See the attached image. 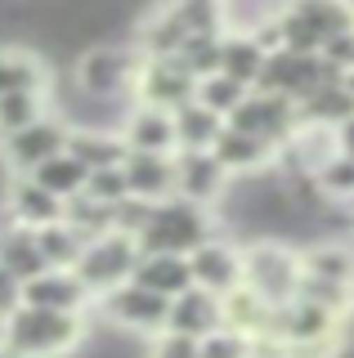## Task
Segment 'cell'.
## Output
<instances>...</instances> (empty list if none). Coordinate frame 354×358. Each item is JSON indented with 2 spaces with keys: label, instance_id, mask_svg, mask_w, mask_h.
<instances>
[{
  "label": "cell",
  "instance_id": "bcb514c9",
  "mask_svg": "<svg viewBox=\"0 0 354 358\" xmlns=\"http://www.w3.org/2000/svg\"><path fill=\"white\" fill-rule=\"evenodd\" d=\"M5 341H9V318L0 313V350H5Z\"/></svg>",
  "mask_w": 354,
  "mask_h": 358
},
{
  "label": "cell",
  "instance_id": "7c38bea8",
  "mask_svg": "<svg viewBox=\"0 0 354 358\" xmlns=\"http://www.w3.org/2000/svg\"><path fill=\"white\" fill-rule=\"evenodd\" d=\"M193 260V282L215 291V296H229V291H238L247 282V260H242V242L234 233H211L197 251H189Z\"/></svg>",
  "mask_w": 354,
  "mask_h": 358
},
{
  "label": "cell",
  "instance_id": "44dd1931",
  "mask_svg": "<svg viewBox=\"0 0 354 358\" xmlns=\"http://www.w3.org/2000/svg\"><path fill=\"white\" fill-rule=\"evenodd\" d=\"M166 327L202 341V336H211L215 327H225V296H215V291H206V287H189L184 296L171 300V318H166Z\"/></svg>",
  "mask_w": 354,
  "mask_h": 358
},
{
  "label": "cell",
  "instance_id": "60d3db41",
  "mask_svg": "<svg viewBox=\"0 0 354 358\" xmlns=\"http://www.w3.org/2000/svg\"><path fill=\"white\" fill-rule=\"evenodd\" d=\"M85 193L99 197V201H117L130 197V184H126V166H104V171H90V179H85Z\"/></svg>",
  "mask_w": 354,
  "mask_h": 358
},
{
  "label": "cell",
  "instance_id": "7bdbcfd3",
  "mask_svg": "<svg viewBox=\"0 0 354 358\" xmlns=\"http://www.w3.org/2000/svg\"><path fill=\"white\" fill-rule=\"evenodd\" d=\"M18 305H23V278H14L5 264H0V313H14Z\"/></svg>",
  "mask_w": 354,
  "mask_h": 358
},
{
  "label": "cell",
  "instance_id": "b9f144b4",
  "mask_svg": "<svg viewBox=\"0 0 354 358\" xmlns=\"http://www.w3.org/2000/svg\"><path fill=\"white\" fill-rule=\"evenodd\" d=\"M153 206H157V201H143V197H135V193L121 197L117 206H113V210H117V229H121V233H130V238H139L143 224L153 220Z\"/></svg>",
  "mask_w": 354,
  "mask_h": 358
},
{
  "label": "cell",
  "instance_id": "ffe728a7",
  "mask_svg": "<svg viewBox=\"0 0 354 358\" xmlns=\"http://www.w3.org/2000/svg\"><path fill=\"white\" fill-rule=\"evenodd\" d=\"M135 282L157 291V296H166V300H175L189 287H197L193 282V260L180 255V251H143L139 264H135Z\"/></svg>",
  "mask_w": 354,
  "mask_h": 358
},
{
  "label": "cell",
  "instance_id": "ab89813d",
  "mask_svg": "<svg viewBox=\"0 0 354 358\" xmlns=\"http://www.w3.org/2000/svg\"><path fill=\"white\" fill-rule=\"evenodd\" d=\"M143 358H197V336H184L175 327H162L143 341Z\"/></svg>",
  "mask_w": 354,
  "mask_h": 358
},
{
  "label": "cell",
  "instance_id": "7402d4cb",
  "mask_svg": "<svg viewBox=\"0 0 354 358\" xmlns=\"http://www.w3.org/2000/svg\"><path fill=\"white\" fill-rule=\"evenodd\" d=\"M59 72H50L45 54L27 45H0V94L9 90H54Z\"/></svg>",
  "mask_w": 354,
  "mask_h": 358
},
{
  "label": "cell",
  "instance_id": "5bb4252c",
  "mask_svg": "<svg viewBox=\"0 0 354 358\" xmlns=\"http://www.w3.org/2000/svg\"><path fill=\"white\" fill-rule=\"evenodd\" d=\"M175 171H180V197L202 201V206H220L229 184H234V175L220 166V157L211 148H180Z\"/></svg>",
  "mask_w": 354,
  "mask_h": 358
},
{
  "label": "cell",
  "instance_id": "603a6c76",
  "mask_svg": "<svg viewBox=\"0 0 354 358\" xmlns=\"http://www.w3.org/2000/svg\"><path fill=\"white\" fill-rule=\"evenodd\" d=\"M264 59H269V50H264L260 36L247 31V27H229L225 41H220V72L242 81V85H251V90H256L260 72H264Z\"/></svg>",
  "mask_w": 354,
  "mask_h": 358
},
{
  "label": "cell",
  "instance_id": "52a82bcc",
  "mask_svg": "<svg viewBox=\"0 0 354 358\" xmlns=\"http://www.w3.org/2000/svg\"><path fill=\"white\" fill-rule=\"evenodd\" d=\"M332 81H346V72H341L337 63H327L323 54H301V50H269V59H264V72L256 90H269V94H287L301 103L305 94H314L318 85H332Z\"/></svg>",
  "mask_w": 354,
  "mask_h": 358
},
{
  "label": "cell",
  "instance_id": "ba28073f",
  "mask_svg": "<svg viewBox=\"0 0 354 358\" xmlns=\"http://www.w3.org/2000/svg\"><path fill=\"white\" fill-rule=\"evenodd\" d=\"M72 139V126L68 117H59V112H45L41 121H31V126L14 130L0 139V171L5 175H31L41 162H50V157H59L68 148Z\"/></svg>",
  "mask_w": 354,
  "mask_h": 358
},
{
  "label": "cell",
  "instance_id": "f546056e",
  "mask_svg": "<svg viewBox=\"0 0 354 358\" xmlns=\"http://www.w3.org/2000/svg\"><path fill=\"white\" fill-rule=\"evenodd\" d=\"M54 112V90H9L0 94V139Z\"/></svg>",
  "mask_w": 354,
  "mask_h": 358
},
{
  "label": "cell",
  "instance_id": "7a4b0ae2",
  "mask_svg": "<svg viewBox=\"0 0 354 358\" xmlns=\"http://www.w3.org/2000/svg\"><path fill=\"white\" fill-rule=\"evenodd\" d=\"M211 233H220V215L215 206H202V201H189V197H166L153 206V220L143 224L139 233V251H180L189 255L197 251Z\"/></svg>",
  "mask_w": 354,
  "mask_h": 358
},
{
  "label": "cell",
  "instance_id": "74e56055",
  "mask_svg": "<svg viewBox=\"0 0 354 358\" xmlns=\"http://www.w3.org/2000/svg\"><path fill=\"white\" fill-rule=\"evenodd\" d=\"M197 358H251V336L225 322V327L197 341Z\"/></svg>",
  "mask_w": 354,
  "mask_h": 358
},
{
  "label": "cell",
  "instance_id": "f6af8a7d",
  "mask_svg": "<svg viewBox=\"0 0 354 358\" xmlns=\"http://www.w3.org/2000/svg\"><path fill=\"white\" fill-rule=\"evenodd\" d=\"M332 139H337V148L346 152V157H354V117H350V121H341V126L332 130Z\"/></svg>",
  "mask_w": 354,
  "mask_h": 358
},
{
  "label": "cell",
  "instance_id": "30bf717a",
  "mask_svg": "<svg viewBox=\"0 0 354 358\" xmlns=\"http://www.w3.org/2000/svg\"><path fill=\"white\" fill-rule=\"evenodd\" d=\"M229 126L256 134V139L274 143V148H287V143L301 134V108H296V99L287 94H269V90H251L247 99H242V108L229 117Z\"/></svg>",
  "mask_w": 354,
  "mask_h": 358
},
{
  "label": "cell",
  "instance_id": "484cf974",
  "mask_svg": "<svg viewBox=\"0 0 354 358\" xmlns=\"http://www.w3.org/2000/svg\"><path fill=\"white\" fill-rule=\"evenodd\" d=\"M301 264L305 273L314 278H332V282H350L354 287V246L341 242V238H309L301 246Z\"/></svg>",
  "mask_w": 354,
  "mask_h": 358
},
{
  "label": "cell",
  "instance_id": "d6a6232c",
  "mask_svg": "<svg viewBox=\"0 0 354 358\" xmlns=\"http://www.w3.org/2000/svg\"><path fill=\"white\" fill-rule=\"evenodd\" d=\"M31 179L36 184H45L54 197H76V193H85V179H90V166L85 162H76V157L63 148L59 157H50V162H41L36 171H31Z\"/></svg>",
  "mask_w": 354,
  "mask_h": 358
},
{
  "label": "cell",
  "instance_id": "c3c4849f",
  "mask_svg": "<svg viewBox=\"0 0 354 358\" xmlns=\"http://www.w3.org/2000/svg\"><path fill=\"white\" fill-rule=\"evenodd\" d=\"M350 72H354V67H350Z\"/></svg>",
  "mask_w": 354,
  "mask_h": 358
},
{
  "label": "cell",
  "instance_id": "1f68e13d",
  "mask_svg": "<svg viewBox=\"0 0 354 358\" xmlns=\"http://www.w3.org/2000/svg\"><path fill=\"white\" fill-rule=\"evenodd\" d=\"M63 220H68L85 242H94V238H104V233L117 229L113 201H99V197H90V193H76V197L63 201Z\"/></svg>",
  "mask_w": 354,
  "mask_h": 358
},
{
  "label": "cell",
  "instance_id": "4dcf8cb0",
  "mask_svg": "<svg viewBox=\"0 0 354 358\" xmlns=\"http://www.w3.org/2000/svg\"><path fill=\"white\" fill-rule=\"evenodd\" d=\"M225 322L238 327V331H247V336H260V331L274 327V305L260 296V291H251L247 282H242L238 291L225 296Z\"/></svg>",
  "mask_w": 354,
  "mask_h": 358
},
{
  "label": "cell",
  "instance_id": "d4e9b609",
  "mask_svg": "<svg viewBox=\"0 0 354 358\" xmlns=\"http://www.w3.org/2000/svg\"><path fill=\"white\" fill-rule=\"evenodd\" d=\"M68 152L76 157V162H85L90 171H104V166H126V157H130L121 130H108V126H72Z\"/></svg>",
  "mask_w": 354,
  "mask_h": 358
},
{
  "label": "cell",
  "instance_id": "f1b7e54d",
  "mask_svg": "<svg viewBox=\"0 0 354 358\" xmlns=\"http://www.w3.org/2000/svg\"><path fill=\"white\" fill-rule=\"evenodd\" d=\"M229 121L220 117L215 108L197 103V99H189L184 108H175V134H180V148H215L220 130H225Z\"/></svg>",
  "mask_w": 354,
  "mask_h": 358
},
{
  "label": "cell",
  "instance_id": "f35d334b",
  "mask_svg": "<svg viewBox=\"0 0 354 358\" xmlns=\"http://www.w3.org/2000/svg\"><path fill=\"white\" fill-rule=\"evenodd\" d=\"M220 41H225V31H220V36H189V41H184L180 63L189 67L197 81L211 76V72H220Z\"/></svg>",
  "mask_w": 354,
  "mask_h": 358
},
{
  "label": "cell",
  "instance_id": "277c9868",
  "mask_svg": "<svg viewBox=\"0 0 354 358\" xmlns=\"http://www.w3.org/2000/svg\"><path fill=\"white\" fill-rule=\"evenodd\" d=\"M139 50L130 41H104L76 54L72 63V85L90 99H130L139 76Z\"/></svg>",
  "mask_w": 354,
  "mask_h": 358
},
{
  "label": "cell",
  "instance_id": "e0dca14e",
  "mask_svg": "<svg viewBox=\"0 0 354 358\" xmlns=\"http://www.w3.org/2000/svg\"><path fill=\"white\" fill-rule=\"evenodd\" d=\"M121 139H126V148H130V152H180L175 112L130 103L126 121H121Z\"/></svg>",
  "mask_w": 354,
  "mask_h": 358
},
{
  "label": "cell",
  "instance_id": "83f0119b",
  "mask_svg": "<svg viewBox=\"0 0 354 358\" xmlns=\"http://www.w3.org/2000/svg\"><path fill=\"white\" fill-rule=\"evenodd\" d=\"M184 36H220L229 31V0H162Z\"/></svg>",
  "mask_w": 354,
  "mask_h": 358
},
{
  "label": "cell",
  "instance_id": "7dc6e473",
  "mask_svg": "<svg viewBox=\"0 0 354 358\" xmlns=\"http://www.w3.org/2000/svg\"><path fill=\"white\" fill-rule=\"evenodd\" d=\"M346 85H350V94H354V72H346Z\"/></svg>",
  "mask_w": 354,
  "mask_h": 358
},
{
  "label": "cell",
  "instance_id": "836d02e7",
  "mask_svg": "<svg viewBox=\"0 0 354 358\" xmlns=\"http://www.w3.org/2000/svg\"><path fill=\"white\" fill-rule=\"evenodd\" d=\"M36 242H41V251H45L50 268H76V260H81L85 246H90L68 220H54L45 229H36Z\"/></svg>",
  "mask_w": 354,
  "mask_h": 358
},
{
  "label": "cell",
  "instance_id": "e575fe53",
  "mask_svg": "<svg viewBox=\"0 0 354 358\" xmlns=\"http://www.w3.org/2000/svg\"><path fill=\"white\" fill-rule=\"evenodd\" d=\"M314 184L323 188L327 201H341V206H354V157L346 152H327L323 162L314 166Z\"/></svg>",
  "mask_w": 354,
  "mask_h": 358
},
{
  "label": "cell",
  "instance_id": "6da1fadb",
  "mask_svg": "<svg viewBox=\"0 0 354 358\" xmlns=\"http://www.w3.org/2000/svg\"><path fill=\"white\" fill-rule=\"evenodd\" d=\"M94 309L90 313H68V309H41V305H18L9 313V350L18 358H72L90 341Z\"/></svg>",
  "mask_w": 354,
  "mask_h": 358
},
{
  "label": "cell",
  "instance_id": "cb8c5ba5",
  "mask_svg": "<svg viewBox=\"0 0 354 358\" xmlns=\"http://www.w3.org/2000/svg\"><path fill=\"white\" fill-rule=\"evenodd\" d=\"M0 264H5L14 278H23V282L36 278V273H45L50 260H45V251H41V242H36V229L14 224V220L0 224Z\"/></svg>",
  "mask_w": 354,
  "mask_h": 358
},
{
  "label": "cell",
  "instance_id": "8fae6325",
  "mask_svg": "<svg viewBox=\"0 0 354 358\" xmlns=\"http://www.w3.org/2000/svg\"><path fill=\"white\" fill-rule=\"evenodd\" d=\"M274 336H283L287 345H314V341H350V318L318 300L292 296L287 305H274Z\"/></svg>",
  "mask_w": 354,
  "mask_h": 358
},
{
  "label": "cell",
  "instance_id": "8d00e7d4",
  "mask_svg": "<svg viewBox=\"0 0 354 358\" xmlns=\"http://www.w3.org/2000/svg\"><path fill=\"white\" fill-rule=\"evenodd\" d=\"M296 296L305 300H318V305L346 313V318H354V287L350 282H332V278H314V273H301V291Z\"/></svg>",
  "mask_w": 354,
  "mask_h": 358
},
{
  "label": "cell",
  "instance_id": "8992f818",
  "mask_svg": "<svg viewBox=\"0 0 354 358\" xmlns=\"http://www.w3.org/2000/svg\"><path fill=\"white\" fill-rule=\"evenodd\" d=\"M94 313L108 322V327L148 341V336H157L166 327V318H171V300L157 296V291H148V287H139L135 278H130V282L104 291V296L94 300Z\"/></svg>",
  "mask_w": 354,
  "mask_h": 358
},
{
  "label": "cell",
  "instance_id": "d6986e66",
  "mask_svg": "<svg viewBox=\"0 0 354 358\" xmlns=\"http://www.w3.org/2000/svg\"><path fill=\"white\" fill-rule=\"evenodd\" d=\"M126 184L143 201H166L180 193V171L175 152H130L126 157Z\"/></svg>",
  "mask_w": 354,
  "mask_h": 358
},
{
  "label": "cell",
  "instance_id": "9a60e30c",
  "mask_svg": "<svg viewBox=\"0 0 354 358\" xmlns=\"http://www.w3.org/2000/svg\"><path fill=\"white\" fill-rule=\"evenodd\" d=\"M0 201H5V220L27 224V229H45V224L63 220V197H54L31 175H9L0 188Z\"/></svg>",
  "mask_w": 354,
  "mask_h": 358
},
{
  "label": "cell",
  "instance_id": "4fadbf2b",
  "mask_svg": "<svg viewBox=\"0 0 354 358\" xmlns=\"http://www.w3.org/2000/svg\"><path fill=\"white\" fill-rule=\"evenodd\" d=\"M130 99H135V103H143V108H166V112H175V108L189 103V99H197V76H193L180 59H143Z\"/></svg>",
  "mask_w": 354,
  "mask_h": 358
},
{
  "label": "cell",
  "instance_id": "2e32d148",
  "mask_svg": "<svg viewBox=\"0 0 354 358\" xmlns=\"http://www.w3.org/2000/svg\"><path fill=\"white\" fill-rule=\"evenodd\" d=\"M23 305L90 313L94 309V291L81 282L76 268H45V273H36V278H27V282H23Z\"/></svg>",
  "mask_w": 354,
  "mask_h": 358
},
{
  "label": "cell",
  "instance_id": "9c48e42d",
  "mask_svg": "<svg viewBox=\"0 0 354 358\" xmlns=\"http://www.w3.org/2000/svg\"><path fill=\"white\" fill-rule=\"evenodd\" d=\"M139 238H130V233H104V238H94L85 246V255L76 260V273H81V282L94 291V300L104 296V291H113L121 282H130L135 278V264H139Z\"/></svg>",
  "mask_w": 354,
  "mask_h": 358
},
{
  "label": "cell",
  "instance_id": "d590c367",
  "mask_svg": "<svg viewBox=\"0 0 354 358\" xmlns=\"http://www.w3.org/2000/svg\"><path fill=\"white\" fill-rule=\"evenodd\" d=\"M247 94H251V85H242V81H234V76H225V72H211V76L197 81V103L215 108L225 121L242 108V99H247Z\"/></svg>",
  "mask_w": 354,
  "mask_h": 358
},
{
  "label": "cell",
  "instance_id": "ee69618b",
  "mask_svg": "<svg viewBox=\"0 0 354 358\" xmlns=\"http://www.w3.org/2000/svg\"><path fill=\"white\" fill-rule=\"evenodd\" d=\"M251 358H287V341L274 331H260L251 336Z\"/></svg>",
  "mask_w": 354,
  "mask_h": 358
},
{
  "label": "cell",
  "instance_id": "3957f363",
  "mask_svg": "<svg viewBox=\"0 0 354 358\" xmlns=\"http://www.w3.org/2000/svg\"><path fill=\"white\" fill-rule=\"evenodd\" d=\"M274 18L287 50L323 54L332 36L354 31V0H283Z\"/></svg>",
  "mask_w": 354,
  "mask_h": 358
},
{
  "label": "cell",
  "instance_id": "ac0fdd59",
  "mask_svg": "<svg viewBox=\"0 0 354 358\" xmlns=\"http://www.w3.org/2000/svg\"><path fill=\"white\" fill-rule=\"evenodd\" d=\"M211 152L220 157V166H225L234 179L260 175V171H269V166L278 162V148H274V143H264V139H256V134H247V130H238V126L220 130V139H215Z\"/></svg>",
  "mask_w": 354,
  "mask_h": 358
},
{
  "label": "cell",
  "instance_id": "5b68a950",
  "mask_svg": "<svg viewBox=\"0 0 354 358\" xmlns=\"http://www.w3.org/2000/svg\"><path fill=\"white\" fill-rule=\"evenodd\" d=\"M242 260H247V287L260 291L269 305H287L301 291V246L287 238H251L242 242Z\"/></svg>",
  "mask_w": 354,
  "mask_h": 358
},
{
  "label": "cell",
  "instance_id": "4316f807",
  "mask_svg": "<svg viewBox=\"0 0 354 358\" xmlns=\"http://www.w3.org/2000/svg\"><path fill=\"white\" fill-rule=\"evenodd\" d=\"M301 126H318V130H337L341 121L354 117V94L346 81H332V85H318L314 94H305L301 103Z\"/></svg>",
  "mask_w": 354,
  "mask_h": 358
}]
</instances>
